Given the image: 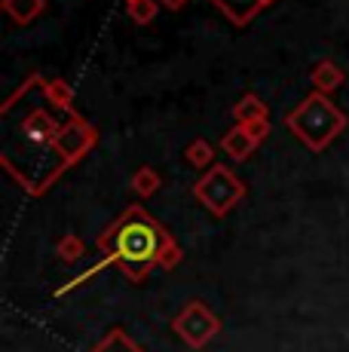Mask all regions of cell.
<instances>
[{
    "instance_id": "6da1fadb",
    "label": "cell",
    "mask_w": 349,
    "mask_h": 352,
    "mask_svg": "<svg viewBox=\"0 0 349 352\" xmlns=\"http://www.w3.org/2000/svg\"><path fill=\"white\" fill-rule=\"evenodd\" d=\"M107 267H117L129 282H144L153 270H174L181 263V245L166 233L157 218L141 206H129L95 239Z\"/></svg>"
},
{
    "instance_id": "7a4b0ae2",
    "label": "cell",
    "mask_w": 349,
    "mask_h": 352,
    "mask_svg": "<svg viewBox=\"0 0 349 352\" xmlns=\"http://www.w3.org/2000/svg\"><path fill=\"white\" fill-rule=\"evenodd\" d=\"M346 123H349L346 113L328 96H322V92L306 96L291 113H285V126L297 135L300 144L315 153L328 151L331 141L346 129Z\"/></svg>"
},
{
    "instance_id": "3957f363",
    "label": "cell",
    "mask_w": 349,
    "mask_h": 352,
    "mask_svg": "<svg viewBox=\"0 0 349 352\" xmlns=\"http://www.w3.org/2000/svg\"><path fill=\"white\" fill-rule=\"evenodd\" d=\"M193 196L209 208L214 218H227V214L245 199V184L227 166H212L209 172L193 184Z\"/></svg>"
},
{
    "instance_id": "277c9868",
    "label": "cell",
    "mask_w": 349,
    "mask_h": 352,
    "mask_svg": "<svg viewBox=\"0 0 349 352\" xmlns=\"http://www.w3.org/2000/svg\"><path fill=\"white\" fill-rule=\"evenodd\" d=\"M172 331L181 337V343L190 349H205L221 334V319L214 309L203 300H190L181 307V313L172 319Z\"/></svg>"
},
{
    "instance_id": "5b68a950",
    "label": "cell",
    "mask_w": 349,
    "mask_h": 352,
    "mask_svg": "<svg viewBox=\"0 0 349 352\" xmlns=\"http://www.w3.org/2000/svg\"><path fill=\"white\" fill-rule=\"evenodd\" d=\"M95 141H98L95 129L86 123L83 117L71 113L68 123H62V132H58L56 147H52V151L58 153V166L68 168V166H74V162H80L92 147H95Z\"/></svg>"
},
{
    "instance_id": "8992f818",
    "label": "cell",
    "mask_w": 349,
    "mask_h": 352,
    "mask_svg": "<svg viewBox=\"0 0 349 352\" xmlns=\"http://www.w3.org/2000/svg\"><path fill=\"white\" fill-rule=\"evenodd\" d=\"M58 132H62V123L46 111H31L28 117L22 120V135L28 138V144H34V147H56Z\"/></svg>"
},
{
    "instance_id": "52a82bcc",
    "label": "cell",
    "mask_w": 349,
    "mask_h": 352,
    "mask_svg": "<svg viewBox=\"0 0 349 352\" xmlns=\"http://www.w3.org/2000/svg\"><path fill=\"white\" fill-rule=\"evenodd\" d=\"M276 0H212V6H218L236 28H245L264 6H273Z\"/></svg>"
},
{
    "instance_id": "ba28073f",
    "label": "cell",
    "mask_w": 349,
    "mask_h": 352,
    "mask_svg": "<svg viewBox=\"0 0 349 352\" xmlns=\"http://www.w3.org/2000/svg\"><path fill=\"white\" fill-rule=\"evenodd\" d=\"M346 74L340 65H334L331 58H322V62H315V67L310 71V83L315 92H322V96H331V92H337L340 86H344Z\"/></svg>"
},
{
    "instance_id": "9c48e42d",
    "label": "cell",
    "mask_w": 349,
    "mask_h": 352,
    "mask_svg": "<svg viewBox=\"0 0 349 352\" xmlns=\"http://www.w3.org/2000/svg\"><path fill=\"white\" fill-rule=\"evenodd\" d=\"M221 147H224V153L230 160H236V162H245L248 157H251L254 151H258V141L248 135V129L245 126H233L230 132L221 138Z\"/></svg>"
},
{
    "instance_id": "30bf717a",
    "label": "cell",
    "mask_w": 349,
    "mask_h": 352,
    "mask_svg": "<svg viewBox=\"0 0 349 352\" xmlns=\"http://www.w3.org/2000/svg\"><path fill=\"white\" fill-rule=\"evenodd\" d=\"M40 92H43V98L49 101L52 107H58V111H68V113L74 111V89L68 86V80H62V77L43 80Z\"/></svg>"
},
{
    "instance_id": "8fae6325",
    "label": "cell",
    "mask_w": 349,
    "mask_h": 352,
    "mask_svg": "<svg viewBox=\"0 0 349 352\" xmlns=\"http://www.w3.org/2000/svg\"><path fill=\"white\" fill-rule=\"evenodd\" d=\"M0 6L16 25H31L46 10V0H3Z\"/></svg>"
},
{
    "instance_id": "7c38bea8",
    "label": "cell",
    "mask_w": 349,
    "mask_h": 352,
    "mask_svg": "<svg viewBox=\"0 0 349 352\" xmlns=\"http://www.w3.org/2000/svg\"><path fill=\"white\" fill-rule=\"evenodd\" d=\"M233 120H236V126H248V123L270 120V117H267V104L258 96H245L233 104Z\"/></svg>"
},
{
    "instance_id": "4fadbf2b",
    "label": "cell",
    "mask_w": 349,
    "mask_h": 352,
    "mask_svg": "<svg viewBox=\"0 0 349 352\" xmlns=\"http://www.w3.org/2000/svg\"><path fill=\"white\" fill-rule=\"evenodd\" d=\"M89 352H144V349H141L123 328H111Z\"/></svg>"
},
{
    "instance_id": "5bb4252c",
    "label": "cell",
    "mask_w": 349,
    "mask_h": 352,
    "mask_svg": "<svg viewBox=\"0 0 349 352\" xmlns=\"http://www.w3.org/2000/svg\"><path fill=\"white\" fill-rule=\"evenodd\" d=\"M159 187H163V178H159L157 168H150V166L135 168V175H132V190H135V196H141V199H150Z\"/></svg>"
},
{
    "instance_id": "9a60e30c",
    "label": "cell",
    "mask_w": 349,
    "mask_h": 352,
    "mask_svg": "<svg viewBox=\"0 0 349 352\" xmlns=\"http://www.w3.org/2000/svg\"><path fill=\"white\" fill-rule=\"evenodd\" d=\"M184 160L190 162L193 168H209L214 166V144L212 141H205V138H196V141H190L187 144V151H184Z\"/></svg>"
},
{
    "instance_id": "2e32d148",
    "label": "cell",
    "mask_w": 349,
    "mask_h": 352,
    "mask_svg": "<svg viewBox=\"0 0 349 352\" xmlns=\"http://www.w3.org/2000/svg\"><path fill=\"white\" fill-rule=\"evenodd\" d=\"M83 254H86V242L80 239V236L65 233L62 239L56 242V257L62 263H77V261H83Z\"/></svg>"
},
{
    "instance_id": "e0dca14e",
    "label": "cell",
    "mask_w": 349,
    "mask_h": 352,
    "mask_svg": "<svg viewBox=\"0 0 349 352\" xmlns=\"http://www.w3.org/2000/svg\"><path fill=\"white\" fill-rule=\"evenodd\" d=\"M126 12L132 16L135 25H150L159 12V0H129V3H126Z\"/></svg>"
},
{
    "instance_id": "ac0fdd59",
    "label": "cell",
    "mask_w": 349,
    "mask_h": 352,
    "mask_svg": "<svg viewBox=\"0 0 349 352\" xmlns=\"http://www.w3.org/2000/svg\"><path fill=\"white\" fill-rule=\"evenodd\" d=\"M34 86H43V77H40V74H31V77H28V80H25V83H22V86H19V89H16V92H12V96H10V98H6V101H3V107H0V111H3V113H6V111H10V107H12V104H16V101H19V98H22V96H28V92H31V89H34Z\"/></svg>"
},
{
    "instance_id": "d6986e66",
    "label": "cell",
    "mask_w": 349,
    "mask_h": 352,
    "mask_svg": "<svg viewBox=\"0 0 349 352\" xmlns=\"http://www.w3.org/2000/svg\"><path fill=\"white\" fill-rule=\"evenodd\" d=\"M245 129H248V135H251V138L260 144L264 138H270V129L273 126H270V120H258V123H248Z\"/></svg>"
},
{
    "instance_id": "ffe728a7",
    "label": "cell",
    "mask_w": 349,
    "mask_h": 352,
    "mask_svg": "<svg viewBox=\"0 0 349 352\" xmlns=\"http://www.w3.org/2000/svg\"><path fill=\"white\" fill-rule=\"evenodd\" d=\"M163 6H169V10H181V6H187V0H159Z\"/></svg>"
},
{
    "instance_id": "44dd1931",
    "label": "cell",
    "mask_w": 349,
    "mask_h": 352,
    "mask_svg": "<svg viewBox=\"0 0 349 352\" xmlns=\"http://www.w3.org/2000/svg\"><path fill=\"white\" fill-rule=\"evenodd\" d=\"M126 3H129V0H126Z\"/></svg>"
}]
</instances>
